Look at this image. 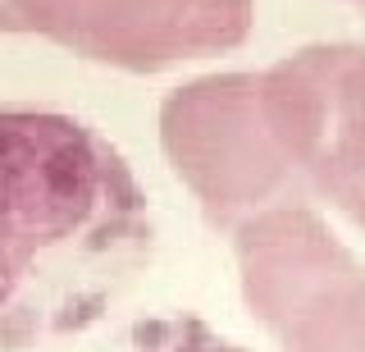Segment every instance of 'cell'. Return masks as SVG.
Segmentation results:
<instances>
[{"label":"cell","mask_w":365,"mask_h":352,"mask_svg":"<svg viewBox=\"0 0 365 352\" xmlns=\"http://www.w3.org/2000/svg\"><path fill=\"white\" fill-rule=\"evenodd\" d=\"M151 201L91 124L0 110V352H60L151 266Z\"/></svg>","instance_id":"6da1fadb"},{"label":"cell","mask_w":365,"mask_h":352,"mask_svg":"<svg viewBox=\"0 0 365 352\" xmlns=\"http://www.w3.org/2000/svg\"><path fill=\"white\" fill-rule=\"evenodd\" d=\"M160 146L215 229L233 233L251 215L315 201L274 129L260 74H210L169 92Z\"/></svg>","instance_id":"7a4b0ae2"},{"label":"cell","mask_w":365,"mask_h":352,"mask_svg":"<svg viewBox=\"0 0 365 352\" xmlns=\"http://www.w3.org/2000/svg\"><path fill=\"white\" fill-rule=\"evenodd\" d=\"M242 298L283 352H365V266L311 201L233 229Z\"/></svg>","instance_id":"3957f363"},{"label":"cell","mask_w":365,"mask_h":352,"mask_svg":"<svg viewBox=\"0 0 365 352\" xmlns=\"http://www.w3.org/2000/svg\"><path fill=\"white\" fill-rule=\"evenodd\" d=\"M256 0H0V32H32L128 74L237 51Z\"/></svg>","instance_id":"277c9868"},{"label":"cell","mask_w":365,"mask_h":352,"mask_svg":"<svg viewBox=\"0 0 365 352\" xmlns=\"http://www.w3.org/2000/svg\"><path fill=\"white\" fill-rule=\"evenodd\" d=\"M260 83L311 192L365 233V46H306L265 69Z\"/></svg>","instance_id":"5b68a950"},{"label":"cell","mask_w":365,"mask_h":352,"mask_svg":"<svg viewBox=\"0 0 365 352\" xmlns=\"http://www.w3.org/2000/svg\"><path fill=\"white\" fill-rule=\"evenodd\" d=\"M110 352H242L197 316H151L119 334Z\"/></svg>","instance_id":"8992f818"},{"label":"cell","mask_w":365,"mask_h":352,"mask_svg":"<svg viewBox=\"0 0 365 352\" xmlns=\"http://www.w3.org/2000/svg\"><path fill=\"white\" fill-rule=\"evenodd\" d=\"M361 9H365V0H361Z\"/></svg>","instance_id":"52a82bcc"}]
</instances>
